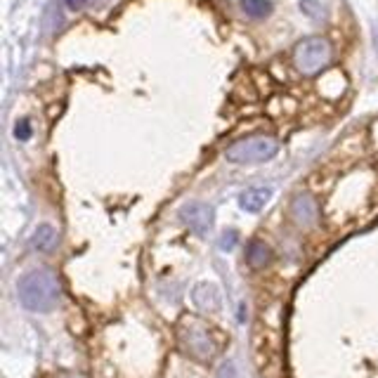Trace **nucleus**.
<instances>
[{"label":"nucleus","mask_w":378,"mask_h":378,"mask_svg":"<svg viewBox=\"0 0 378 378\" xmlns=\"http://www.w3.org/2000/svg\"><path fill=\"white\" fill-rule=\"evenodd\" d=\"M17 295L28 312H50L57 307L62 295L60 279L48 267H38V270L26 272L17 282Z\"/></svg>","instance_id":"obj_1"},{"label":"nucleus","mask_w":378,"mask_h":378,"mask_svg":"<svg viewBox=\"0 0 378 378\" xmlns=\"http://www.w3.org/2000/svg\"><path fill=\"white\" fill-rule=\"evenodd\" d=\"M277 149H279L277 139L265 135H253L227 147L225 156L232 164H265V161L275 159Z\"/></svg>","instance_id":"obj_2"},{"label":"nucleus","mask_w":378,"mask_h":378,"mask_svg":"<svg viewBox=\"0 0 378 378\" xmlns=\"http://www.w3.org/2000/svg\"><path fill=\"white\" fill-rule=\"evenodd\" d=\"M331 60V48L324 38H305L295 45L293 62L302 74H317Z\"/></svg>","instance_id":"obj_3"},{"label":"nucleus","mask_w":378,"mask_h":378,"mask_svg":"<svg viewBox=\"0 0 378 378\" xmlns=\"http://www.w3.org/2000/svg\"><path fill=\"white\" fill-rule=\"evenodd\" d=\"M180 218H182V223L187 225L191 232H196V234H206V232L213 227V208L206 206V203H201V201H189L182 206Z\"/></svg>","instance_id":"obj_4"},{"label":"nucleus","mask_w":378,"mask_h":378,"mask_svg":"<svg viewBox=\"0 0 378 378\" xmlns=\"http://www.w3.org/2000/svg\"><path fill=\"white\" fill-rule=\"evenodd\" d=\"M184 343H187V350H189L191 354H194V357H199V359L213 357V352H215L211 336H208L206 331L199 329V327H189V329H187Z\"/></svg>","instance_id":"obj_5"},{"label":"nucleus","mask_w":378,"mask_h":378,"mask_svg":"<svg viewBox=\"0 0 378 378\" xmlns=\"http://www.w3.org/2000/svg\"><path fill=\"white\" fill-rule=\"evenodd\" d=\"M291 215L298 225H312L317 220V203L310 194H298L291 201Z\"/></svg>","instance_id":"obj_6"},{"label":"nucleus","mask_w":378,"mask_h":378,"mask_svg":"<svg viewBox=\"0 0 378 378\" xmlns=\"http://www.w3.org/2000/svg\"><path fill=\"white\" fill-rule=\"evenodd\" d=\"M57 241H60V234H57V230L52 225H38L31 237V246L40 253H52Z\"/></svg>","instance_id":"obj_7"},{"label":"nucleus","mask_w":378,"mask_h":378,"mask_svg":"<svg viewBox=\"0 0 378 378\" xmlns=\"http://www.w3.org/2000/svg\"><path fill=\"white\" fill-rule=\"evenodd\" d=\"M272 199V189L270 187H251L248 191L241 194V208L248 213H258L267 206V201Z\"/></svg>","instance_id":"obj_8"},{"label":"nucleus","mask_w":378,"mask_h":378,"mask_svg":"<svg viewBox=\"0 0 378 378\" xmlns=\"http://www.w3.org/2000/svg\"><path fill=\"white\" fill-rule=\"evenodd\" d=\"M194 302L201 310H220V293L215 284H199L194 289Z\"/></svg>","instance_id":"obj_9"},{"label":"nucleus","mask_w":378,"mask_h":378,"mask_svg":"<svg viewBox=\"0 0 378 378\" xmlns=\"http://www.w3.org/2000/svg\"><path fill=\"white\" fill-rule=\"evenodd\" d=\"M270 258H272V253L263 241H251V246L246 248V260H248V265L255 267V270H258V267H265L270 263Z\"/></svg>","instance_id":"obj_10"},{"label":"nucleus","mask_w":378,"mask_h":378,"mask_svg":"<svg viewBox=\"0 0 378 378\" xmlns=\"http://www.w3.org/2000/svg\"><path fill=\"white\" fill-rule=\"evenodd\" d=\"M243 12L248 17H253V19H263L272 12V3L270 0H239Z\"/></svg>","instance_id":"obj_11"},{"label":"nucleus","mask_w":378,"mask_h":378,"mask_svg":"<svg viewBox=\"0 0 378 378\" xmlns=\"http://www.w3.org/2000/svg\"><path fill=\"white\" fill-rule=\"evenodd\" d=\"M300 10L312 19H322L324 17V8L319 5V0H300Z\"/></svg>","instance_id":"obj_12"},{"label":"nucleus","mask_w":378,"mask_h":378,"mask_svg":"<svg viewBox=\"0 0 378 378\" xmlns=\"http://www.w3.org/2000/svg\"><path fill=\"white\" fill-rule=\"evenodd\" d=\"M15 135H17V139L26 142V139L31 137V123H28V121H19L17 128H15Z\"/></svg>","instance_id":"obj_13"},{"label":"nucleus","mask_w":378,"mask_h":378,"mask_svg":"<svg viewBox=\"0 0 378 378\" xmlns=\"http://www.w3.org/2000/svg\"><path fill=\"white\" fill-rule=\"evenodd\" d=\"M237 239H239V237H237V232H227V234H223V239H220V248H223V251H232V248H234V243H237Z\"/></svg>","instance_id":"obj_14"},{"label":"nucleus","mask_w":378,"mask_h":378,"mask_svg":"<svg viewBox=\"0 0 378 378\" xmlns=\"http://www.w3.org/2000/svg\"><path fill=\"white\" fill-rule=\"evenodd\" d=\"M85 3H88V0H67V5H69L71 10H80Z\"/></svg>","instance_id":"obj_15"},{"label":"nucleus","mask_w":378,"mask_h":378,"mask_svg":"<svg viewBox=\"0 0 378 378\" xmlns=\"http://www.w3.org/2000/svg\"><path fill=\"white\" fill-rule=\"evenodd\" d=\"M69 378H80V376H69Z\"/></svg>","instance_id":"obj_16"}]
</instances>
